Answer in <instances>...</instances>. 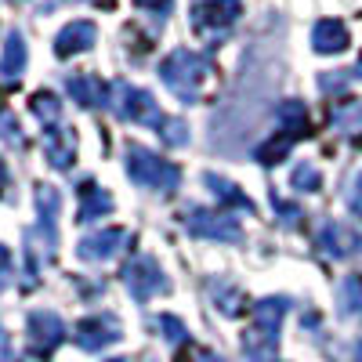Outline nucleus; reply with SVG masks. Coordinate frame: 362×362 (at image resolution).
I'll list each match as a JSON object with an SVG mask.
<instances>
[{
	"mask_svg": "<svg viewBox=\"0 0 362 362\" xmlns=\"http://www.w3.org/2000/svg\"><path fill=\"white\" fill-rule=\"evenodd\" d=\"M8 279H11V254L8 247H0V290L8 286Z\"/></svg>",
	"mask_w": 362,
	"mask_h": 362,
	"instance_id": "7c9ffc66",
	"label": "nucleus"
},
{
	"mask_svg": "<svg viewBox=\"0 0 362 362\" xmlns=\"http://www.w3.org/2000/svg\"><path fill=\"white\" fill-rule=\"evenodd\" d=\"M196 362H225V358H221V355H214V351H199V355H196Z\"/></svg>",
	"mask_w": 362,
	"mask_h": 362,
	"instance_id": "72a5a7b5",
	"label": "nucleus"
},
{
	"mask_svg": "<svg viewBox=\"0 0 362 362\" xmlns=\"http://www.w3.org/2000/svg\"><path fill=\"white\" fill-rule=\"evenodd\" d=\"M355 362H362V341L355 344Z\"/></svg>",
	"mask_w": 362,
	"mask_h": 362,
	"instance_id": "e433bc0d",
	"label": "nucleus"
},
{
	"mask_svg": "<svg viewBox=\"0 0 362 362\" xmlns=\"http://www.w3.org/2000/svg\"><path fill=\"white\" fill-rule=\"evenodd\" d=\"M22 69H25V40H22L18 29H11L8 40H4V54H0V76L15 80Z\"/></svg>",
	"mask_w": 362,
	"mask_h": 362,
	"instance_id": "f3484780",
	"label": "nucleus"
},
{
	"mask_svg": "<svg viewBox=\"0 0 362 362\" xmlns=\"http://www.w3.org/2000/svg\"><path fill=\"white\" fill-rule=\"evenodd\" d=\"M134 4H138V8H145V11H153V15H167L174 0H134Z\"/></svg>",
	"mask_w": 362,
	"mask_h": 362,
	"instance_id": "c756f323",
	"label": "nucleus"
},
{
	"mask_svg": "<svg viewBox=\"0 0 362 362\" xmlns=\"http://www.w3.org/2000/svg\"><path fill=\"white\" fill-rule=\"evenodd\" d=\"M351 76H355V80H362V58H358V66L351 69Z\"/></svg>",
	"mask_w": 362,
	"mask_h": 362,
	"instance_id": "c9c22d12",
	"label": "nucleus"
},
{
	"mask_svg": "<svg viewBox=\"0 0 362 362\" xmlns=\"http://www.w3.org/2000/svg\"><path fill=\"white\" fill-rule=\"evenodd\" d=\"M119 337H124V326H119L116 315H90L76 326V344L83 351H102L105 344H112Z\"/></svg>",
	"mask_w": 362,
	"mask_h": 362,
	"instance_id": "1a4fd4ad",
	"label": "nucleus"
},
{
	"mask_svg": "<svg viewBox=\"0 0 362 362\" xmlns=\"http://www.w3.org/2000/svg\"><path fill=\"white\" fill-rule=\"evenodd\" d=\"M127 174H131L134 185L153 189L160 196H170L177 189V181H181V170L174 163L160 160L156 153H148V148H141V145H131L127 148Z\"/></svg>",
	"mask_w": 362,
	"mask_h": 362,
	"instance_id": "7ed1b4c3",
	"label": "nucleus"
},
{
	"mask_svg": "<svg viewBox=\"0 0 362 362\" xmlns=\"http://www.w3.org/2000/svg\"><path fill=\"white\" fill-rule=\"evenodd\" d=\"M76 160V134L62 124L47 127V163H54L58 170H69Z\"/></svg>",
	"mask_w": 362,
	"mask_h": 362,
	"instance_id": "2eb2a0df",
	"label": "nucleus"
},
{
	"mask_svg": "<svg viewBox=\"0 0 362 362\" xmlns=\"http://www.w3.org/2000/svg\"><path fill=\"white\" fill-rule=\"evenodd\" d=\"M276 116H279V127H283V131H290V134H297V138L308 134V109H305V102L290 98V102L279 105Z\"/></svg>",
	"mask_w": 362,
	"mask_h": 362,
	"instance_id": "6ab92c4d",
	"label": "nucleus"
},
{
	"mask_svg": "<svg viewBox=\"0 0 362 362\" xmlns=\"http://www.w3.org/2000/svg\"><path fill=\"white\" fill-rule=\"evenodd\" d=\"M0 362H15L11 344H8V334H4V326H0Z\"/></svg>",
	"mask_w": 362,
	"mask_h": 362,
	"instance_id": "473e14b6",
	"label": "nucleus"
},
{
	"mask_svg": "<svg viewBox=\"0 0 362 362\" xmlns=\"http://www.w3.org/2000/svg\"><path fill=\"white\" fill-rule=\"evenodd\" d=\"M272 203H276V210H279V218H283L286 225H297V218H300V210H297V206L283 203V196H276V192H272Z\"/></svg>",
	"mask_w": 362,
	"mask_h": 362,
	"instance_id": "c85d7f7f",
	"label": "nucleus"
},
{
	"mask_svg": "<svg viewBox=\"0 0 362 362\" xmlns=\"http://www.w3.org/2000/svg\"><path fill=\"white\" fill-rule=\"evenodd\" d=\"M76 199H80V206H76V221L80 225L98 221V218H105L112 210V196L98 185V181H90V177L76 185Z\"/></svg>",
	"mask_w": 362,
	"mask_h": 362,
	"instance_id": "9b49d317",
	"label": "nucleus"
},
{
	"mask_svg": "<svg viewBox=\"0 0 362 362\" xmlns=\"http://www.w3.org/2000/svg\"><path fill=\"white\" fill-rule=\"evenodd\" d=\"M203 185H206L210 192H214L225 206H235V210H254V199H250V196H243V192H239V189L232 185V181H225V177H218V174H203Z\"/></svg>",
	"mask_w": 362,
	"mask_h": 362,
	"instance_id": "a211bd4d",
	"label": "nucleus"
},
{
	"mask_svg": "<svg viewBox=\"0 0 362 362\" xmlns=\"http://www.w3.org/2000/svg\"><path fill=\"white\" fill-rule=\"evenodd\" d=\"M29 109H33L47 127H51V124H62V102H58L51 90H37L33 102H29Z\"/></svg>",
	"mask_w": 362,
	"mask_h": 362,
	"instance_id": "5701e85b",
	"label": "nucleus"
},
{
	"mask_svg": "<svg viewBox=\"0 0 362 362\" xmlns=\"http://www.w3.org/2000/svg\"><path fill=\"white\" fill-rule=\"evenodd\" d=\"M348 44H351V37H348V25H344V22H337V18L315 22V29H312V47H315L319 54H341Z\"/></svg>",
	"mask_w": 362,
	"mask_h": 362,
	"instance_id": "dca6fc26",
	"label": "nucleus"
},
{
	"mask_svg": "<svg viewBox=\"0 0 362 362\" xmlns=\"http://www.w3.org/2000/svg\"><path fill=\"white\" fill-rule=\"evenodd\" d=\"M95 40H98L95 22L76 18V22H69L66 29H58V37H54V54H58V58H73V54H80V51H87V47H95Z\"/></svg>",
	"mask_w": 362,
	"mask_h": 362,
	"instance_id": "9d476101",
	"label": "nucleus"
},
{
	"mask_svg": "<svg viewBox=\"0 0 362 362\" xmlns=\"http://www.w3.org/2000/svg\"><path fill=\"white\" fill-rule=\"evenodd\" d=\"M160 138H163L170 148L185 145V141H189V124H185V119H177V116H163V124H160Z\"/></svg>",
	"mask_w": 362,
	"mask_h": 362,
	"instance_id": "a878e982",
	"label": "nucleus"
},
{
	"mask_svg": "<svg viewBox=\"0 0 362 362\" xmlns=\"http://www.w3.org/2000/svg\"><path fill=\"white\" fill-rule=\"evenodd\" d=\"M185 228L199 239H218V243H239L243 239V228L239 221L228 214V210H185Z\"/></svg>",
	"mask_w": 362,
	"mask_h": 362,
	"instance_id": "39448f33",
	"label": "nucleus"
},
{
	"mask_svg": "<svg viewBox=\"0 0 362 362\" xmlns=\"http://www.w3.org/2000/svg\"><path fill=\"white\" fill-rule=\"evenodd\" d=\"M66 87H69V95L76 98V105H83V109L109 105V98H112V87H109L102 76H90V73L69 76V80H66Z\"/></svg>",
	"mask_w": 362,
	"mask_h": 362,
	"instance_id": "f8f14e48",
	"label": "nucleus"
},
{
	"mask_svg": "<svg viewBox=\"0 0 362 362\" xmlns=\"http://www.w3.org/2000/svg\"><path fill=\"white\" fill-rule=\"evenodd\" d=\"M4 189H8V167H4V160H0V196H4Z\"/></svg>",
	"mask_w": 362,
	"mask_h": 362,
	"instance_id": "f704fd0d",
	"label": "nucleus"
},
{
	"mask_svg": "<svg viewBox=\"0 0 362 362\" xmlns=\"http://www.w3.org/2000/svg\"><path fill=\"white\" fill-rule=\"evenodd\" d=\"M25 341H29V351L47 358L58 344L66 341V322L58 319L54 312H33L25 322Z\"/></svg>",
	"mask_w": 362,
	"mask_h": 362,
	"instance_id": "0eeeda50",
	"label": "nucleus"
},
{
	"mask_svg": "<svg viewBox=\"0 0 362 362\" xmlns=\"http://www.w3.org/2000/svg\"><path fill=\"white\" fill-rule=\"evenodd\" d=\"M210 293H214V300H218V312H225V315H239V290H235V286L210 283Z\"/></svg>",
	"mask_w": 362,
	"mask_h": 362,
	"instance_id": "bb28decb",
	"label": "nucleus"
},
{
	"mask_svg": "<svg viewBox=\"0 0 362 362\" xmlns=\"http://www.w3.org/2000/svg\"><path fill=\"white\" fill-rule=\"evenodd\" d=\"M109 105L116 109L119 119H127V124H138V127H160L163 116H160V105L153 102V95L134 83H112V98Z\"/></svg>",
	"mask_w": 362,
	"mask_h": 362,
	"instance_id": "20e7f679",
	"label": "nucleus"
},
{
	"mask_svg": "<svg viewBox=\"0 0 362 362\" xmlns=\"http://www.w3.org/2000/svg\"><path fill=\"white\" fill-rule=\"evenodd\" d=\"M214 73V66H210V58L206 54H196L189 47H177L163 58V66H160V80L167 83L170 95H177L185 105H196L203 98V83L206 76Z\"/></svg>",
	"mask_w": 362,
	"mask_h": 362,
	"instance_id": "f257e3e1",
	"label": "nucleus"
},
{
	"mask_svg": "<svg viewBox=\"0 0 362 362\" xmlns=\"http://www.w3.org/2000/svg\"><path fill=\"white\" fill-rule=\"evenodd\" d=\"M334 124L351 134V131H362V102L358 98H344L337 109H334Z\"/></svg>",
	"mask_w": 362,
	"mask_h": 362,
	"instance_id": "4be33fe9",
	"label": "nucleus"
},
{
	"mask_svg": "<svg viewBox=\"0 0 362 362\" xmlns=\"http://www.w3.org/2000/svg\"><path fill=\"white\" fill-rule=\"evenodd\" d=\"M348 203H351L355 210H362V174L355 177V185H351V192H348Z\"/></svg>",
	"mask_w": 362,
	"mask_h": 362,
	"instance_id": "2f4dec72",
	"label": "nucleus"
},
{
	"mask_svg": "<svg viewBox=\"0 0 362 362\" xmlns=\"http://www.w3.org/2000/svg\"><path fill=\"white\" fill-rule=\"evenodd\" d=\"M290 185H293L297 192H319V189H322V174H319L312 163H297L293 174H290Z\"/></svg>",
	"mask_w": 362,
	"mask_h": 362,
	"instance_id": "393cba45",
	"label": "nucleus"
},
{
	"mask_svg": "<svg viewBox=\"0 0 362 362\" xmlns=\"http://www.w3.org/2000/svg\"><path fill=\"white\" fill-rule=\"evenodd\" d=\"M109 362H124V358H109Z\"/></svg>",
	"mask_w": 362,
	"mask_h": 362,
	"instance_id": "4c0bfd02",
	"label": "nucleus"
},
{
	"mask_svg": "<svg viewBox=\"0 0 362 362\" xmlns=\"http://www.w3.org/2000/svg\"><path fill=\"white\" fill-rule=\"evenodd\" d=\"M290 312L286 297H264L254 305V326L243 337V351L254 362H272L279 348V329H283V315Z\"/></svg>",
	"mask_w": 362,
	"mask_h": 362,
	"instance_id": "f03ea898",
	"label": "nucleus"
},
{
	"mask_svg": "<svg viewBox=\"0 0 362 362\" xmlns=\"http://www.w3.org/2000/svg\"><path fill=\"white\" fill-rule=\"evenodd\" d=\"M160 329H163V337H167L170 344H181V341H185V334H189V329L181 326L174 315H160Z\"/></svg>",
	"mask_w": 362,
	"mask_h": 362,
	"instance_id": "cd10ccee",
	"label": "nucleus"
},
{
	"mask_svg": "<svg viewBox=\"0 0 362 362\" xmlns=\"http://www.w3.org/2000/svg\"><path fill=\"white\" fill-rule=\"evenodd\" d=\"M337 305H341V315H362V272L344 276L337 290Z\"/></svg>",
	"mask_w": 362,
	"mask_h": 362,
	"instance_id": "aec40b11",
	"label": "nucleus"
},
{
	"mask_svg": "<svg viewBox=\"0 0 362 362\" xmlns=\"http://www.w3.org/2000/svg\"><path fill=\"white\" fill-rule=\"evenodd\" d=\"M239 15H243V4H239V0H196L192 4V29L196 33L228 29Z\"/></svg>",
	"mask_w": 362,
	"mask_h": 362,
	"instance_id": "6e6552de",
	"label": "nucleus"
},
{
	"mask_svg": "<svg viewBox=\"0 0 362 362\" xmlns=\"http://www.w3.org/2000/svg\"><path fill=\"white\" fill-rule=\"evenodd\" d=\"M124 283H127V290H131V297L138 300V305L153 300L156 293H163V290L170 286L167 276L160 272V264H156V257H148V254H138L134 261H127V268H124Z\"/></svg>",
	"mask_w": 362,
	"mask_h": 362,
	"instance_id": "423d86ee",
	"label": "nucleus"
},
{
	"mask_svg": "<svg viewBox=\"0 0 362 362\" xmlns=\"http://www.w3.org/2000/svg\"><path fill=\"white\" fill-rule=\"evenodd\" d=\"M127 232L124 228H105V232H95V235H83L76 243V254L83 261H109L119 247H124Z\"/></svg>",
	"mask_w": 362,
	"mask_h": 362,
	"instance_id": "ddd939ff",
	"label": "nucleus"
},
{
	"mask_svg": "<svg viewBox=\"0 0 362 362\" xmlns=\"http://www.w3.org/2000/svg\"><path fill=\"white\" fill-rule=\"evenodd\" d=\"M293 141H297V134H290V131L279 127V134H272L264 145H257V153H254V156H257V163L272 167V163H279V160L290 153V145H293Z\"/></svg>",
	"mask_w": 362,
	"mask_h": 362,
	"instance_id": "412c9836",
	"label": "nucleus"
},
{
	"mask_svg": "<svg viewBox=\"0 0 362 362\" xmlns=\"http://www.w3.org/2000/svg\"><path fill=\"white\" fill-rule=\"evenodd\" d=\"M58 206H62V196H58V189H54V185H37V214H40V221L54 225Z\"/></svg>",
	"mask_w": 362,
	"mask_h": 362,
	"instance_id": "b1692460",
	"label": "nucleus"
},
{
	"mask_svg": "<svg viewBox=\"0 0 362 362\" xmlns=\"http://www.w3.org/2000/svg\"><path fill=\"white\" fill-rule=\"evenodd\" d=\"M358 243H362V239H358L348 225H341V221H326L322 232H319V247H322L329 257H351V254L358 250Z\"/></svg>",
	"mask_w": 362,
	"mask_h": 362,
	"instance_id": "4468645a",
	"label": "nucleus"
}]
</instances>
